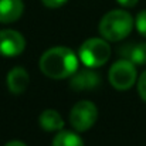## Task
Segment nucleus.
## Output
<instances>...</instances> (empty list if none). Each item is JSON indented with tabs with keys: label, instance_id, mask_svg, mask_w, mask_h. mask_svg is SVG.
<instances>
[{
	"label": "nucleus",
	"instance_id": "ddd939ff",
	"mask_svg": "<svg viewBox=\"0 0 146 146\" xmlns=\"http://www.w3.org/2000/svg\"><path fill=\"white\" fill-rule=\"evenodd\" d=\"M135 24H136V29H138L139 34L143 36V37H146V10L141 11V13L138 14Z\"/></svg>",
	"mask_w": 146,
	"mask_h": 146
},
{
	"label": "nucleus",
	"instance_id": "f257e3e1",
	"mask_svg": "<svg viewBox=\"0 0 146 146\" xmlns=\"http://www.w3.org/2000/svg\"><path fill=\"white\" fill-rule=\"evenodd\" d=\"M40 70L52 80H64L78 71V58L67 47H52L40 58Z\"/></svg>",
	"mask_w": 146,
	"mask_h": 146
},
{
	"label": "nucleus",
	"instance_id": "423d86ee",
	"mask_svg": "<svg viewBox=\"0 0 146 146\" xmlns=\"http://www.w3.org/2000/svg\"><path fill=\"white\" fill-rule=\"evenodd\" d=\"M26 48L24 37L14 30H1L0 31V55L16 57L20 55Z\"/></svg>",
	"mask_w": 146,
	"mask_h": 146
},
{
	"label": "nucleus",
	"instance_id": "9b49d317",
	"mask_svg": "<svg viewBox=\"0 0 146 146\" xmlns=\"http://www.w3.org/2000/svg\"><path fill=\"white\" fill-rule=\"evenodd\" d=\"M40 125L47 132H58L64 128V121L55 109H46L40 115Z\"/></svg>",
	"mask_w": 146,
	"mask_h": 146
},
{
	"label": "nucleus",
	"instance_id": "4468645a",
	"mask_svg": "<svg viewBox=\"0 0 146 146\" xmlns=\"http://www.w3.org/2000/svg\"><path fill=\"white\" fill-rule=\"evenodd\" d=\"M138 92L141 98L146 102V71L139 77V81H138Z\"/></svg>",
	"mask_w": 146,
	"mask_h": 146
},
{
	"label": "nucleus",
	"instance_id": "f8f14e48",
	"mask_svg": "<svg viewBox=\"0 0 146 146\" xmlns=\"http://www.w3.org/2000/svg\"><path fill=\"white\" fill-rule=\"evenodd\" d=\"M52 146H84V142L75 132L61 129L54 136Z\"/></svg>",
	"mask_w": 146,
	"mask_h": 146
},
{
	"label": "nucleus",
	"instance_id": "f3484780",
	"mask_svg": "<svg viewBox=\"0 0 146 146\" xmlns=\"http://www.w3.org/2000/svg\"><path fill=\"white\" fill-rule=\"evenodd\" d=\"M4 146H27V145L23 143V142H20V141H10V142H7Z\"/></svg>",
	"mask_w": 146,
	"mask_h": 146
},
{
	"label": "nucleus",
	"instance_id": "39448f33",
	"mask_svg": "<svg viewBox=\"0 0 146 146\" xmlns=\"http://www.w3.org/2000/svg\"><path fill=\"white\" fill-rule=\"evenodd\" d=\"M98 118V109L91 101L77 102L70 112V123L77 132H85L94 126Z\"/></svg>",
	"mask_w": 146,
	"mask_h": 146
},
{
	"label": "nucleus",
	"instance_id": "6e6552de",
	"mask_svg": "<svg viewBox=\"0 0 146 146\" xmlns=\"http://www.w3.org/2000/svg\"><path fill=\"white\" fill-rule=\"evenodd\" d=\"M24 11L21 0H0V23L9 24L17 21Z\"/></svg>",
	"mask_w": 146,
	"mask_h": 146
},
{
	"label": "nucleus",
	"instance_id": "0eeeda50",
	"mask_svg": "<svg viewBox=\"0 0 146 146\" xmlns=\"http://www.w3.org/2000/svg\"><path fill=\"white\" fill-rule=\"evenodd\" d=\"M99 82H101V78L98 72L92 70H82L71 75L70 87L74 91H91L97 88Z\"/></svg>",
	"mask_w": 146,
	"mask_h": 146
},
{
	"label": "nucleus",
	"instance_id": "dca6fc26",
	"mask_svg": "<svg viewBox=\"0 0 146 146\" xmlns=\"http://www.w3.org/2000/svg\"><path fill=\"white\" fill-rule=\"evenodd\" d=\"M121 6H123V7H133L139 0H116Z\"/></svg>",
	"mask_w": 146,
	"mask_h": 146
},
{
	"label": "nucleus",
	"instance_id": "20e7f679",
	"mask_svg": "<svg viewBox=\"0 0 146 146\" xmlns=\"http://www.w3.org/2000/svg\"><path fill=\"white\" fill-rule=\"evenodd\" d=\"M108 78L115 90L126 91L131 87H133L136 81V67L126 58L119 60L111 67Z\"/></svg>",
	"mask_w": 146,
	"mask_h": 146
},
{
	"label": "nucleus",
	"instance_id": "7ed1b4c3",
	"mask_svg": "<svg viewBox=\"0 0 146 146\" xmlns=\"http://www.w3.org/2000/svg\"><path fill=\"white\" fill-rule=\"evenodd\" d=\"M111 57V47L104 38H88L80 47V60L88 68L104 65Z\"/></svg>",
	"mask_w": 146,
	"mask_h": 146
},
{
	"label": "nucleus",
	"instance_id": "f03ea898",
	"mask_svg": "<svg viewBox=\"0 0 146 146\" xmlns=\"http://www.w3.org/2000/svg\"><path fill=\"white\" fill-rule=\"evenodd\" d=\"M133 27L132 16L125 10H112L106 13L99 21V33L108 41H121Z\"/></svg>",
	"mask_w": 146,
	"mask_h": 146
},
{
	"label": "nucleus",
	"instance_id": "2eb2a0df",
	"mask_svg": "<svg viewBox=\"0 0 146 146\" xmlns=\"http://www.w3.org/2000/svg\"><path fill=\"white\" fill-rule=\"evenodd\" d=\"M43 4L46 7H50V9H57V7H61L67 0H41Z\"/></svg>",
	"mask_w": 146,
	"mask_h": 146
},
{
	"label": "nucleus",
	"instance_id": "9d476101",
	"mask_svg": "<svg viewBox=\"0 0 146 146\" xmlns=\"http://www.w3.org/2000/svg\"><path fill=\"white\" fill-rule=\"evenodd\" d=\"M123 58L129 60L135 65H145L146 64V43H135L128 44L126 47L121 48L119 52Z\"/></svg>",
	"mask_w": 146,
	"mask_h": 146
},
{
	"label": "nucleus",
	"instance_id": "1a4fd4ad",
	"mask_svg": "<svg viewBox=\"0 0 146 146\" xmlns=\"http://www.w3.org/2000/svg\"><path fill=\"white\" fill-rule=\"evenodd\" d=\"M29 82H30L29 72L21 67H16L10 70L7 74V87L9 91L13 94H23L27 90Z\"/></svg>",
	"mask_w": 146,
	"mask_h": 146
}]
</instances>
